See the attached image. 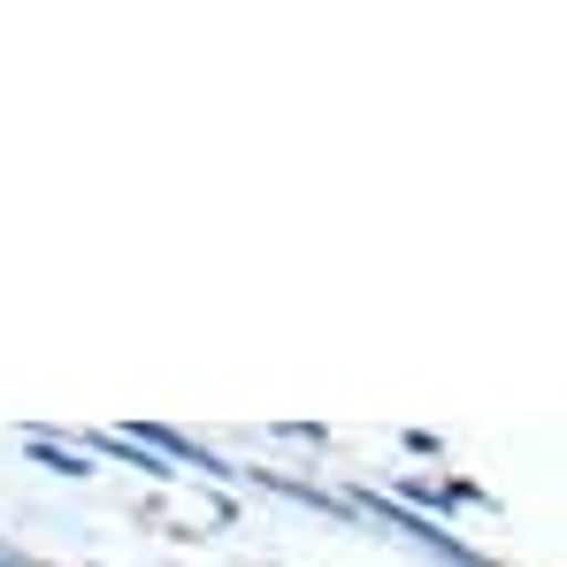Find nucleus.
I'll list each match as a JSON object with an SVG mask.
<instances>
[{
  "label": "nucleus",
  "instance_id": "nucleus-2",
  "mask_svg": "<svg viewBox=\"0 0 567 567\" xmlns=\"http://www.w3.org/2000/svg\"><path fill=\"white\" fill-rule=\"evenodd\" d=\"M0 567H8V560H0Z\"/></svg>",
  "mask_w": 567,
  "mask_h": 567
},
{
  "label": "nucleus",
  "instance_id": "nucleus-1",
  "mask_svg": "<svg viewBox=\"0 0 567 567\" xmlns=\"http://www.w3.org/2000/svg\"><path fill=\"white\" fill-rule=\"evenodd\" d=\"M31 453H39L47 468H62V475H85V461H78V453H54V445H31Z\"/></svg>",
  "mask_w": 567,
  "mask_h": 567
}]
</instances>
